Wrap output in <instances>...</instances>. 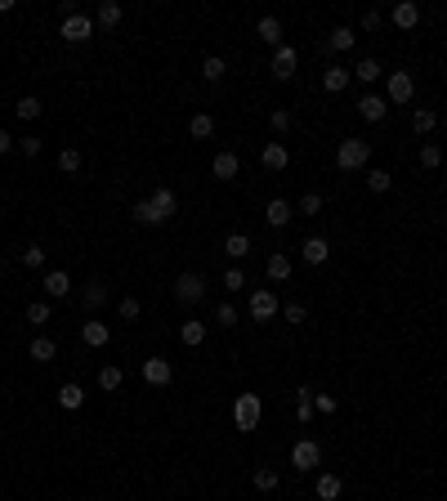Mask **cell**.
I'll return each instance as SVG.
<instances>
[{"label": "cell", "instance_id": "cell-18", "mask_svg": "<svg viewBox=\"0 0 447 501\" xmlns=\"http://www.w3.org/2000/svg\"><path fill=\"white\" fill-rule=\"evenodd\" d=\"M260 161H264V171H287L291 153H287L282 143H264V148H260Z\"/></svg>", "mask_w": 447, "mask_h": 501}, {"label": "cell", "instance_id": "cell-27", "mask_svg": "<svg viewBox=\"0 0 447 501\" xmlns=\"http://www.w3.org/2000/svg\"><path fill=\"white\" fill-rule=\"evenodd\" d=\"M295 421H300V425L313 421V390H309V385L295 390Z\"/></svg>", "mask_w": 447, "mask_h": 501}, {"label": "cell", "instance_id": "cell-36", "mask_svg": "<svg viewBox=\"0 0 447 501\" xmlns=\"http://www.w3.org/2000/svg\"><path fill=\"white\" fill-rule=\"evenodd\" d=\"M224 72H228V63H224L220 54H210V59H202V76L210 81V86H215V81H224Z\"/></svg>", "mask_w": 447, "mask_h": 501}, {"label": "cell", "instance_id": "cell-38", "mask_svg": "<svg viewBox=\"0 0 447 501\" xmlns=\"http://www.w3.org/2000/svg\"><path fill=\"white\" fill-rule=\"evenodd\" d=\"M58 171L63 175H76L81 171V148H63V153H58Z\"/></svg>", "mask_w": 447, "mask_h": 501}, {"label": "cell", "instance_id": "cell-44", "mask_svg": "<svg viewBox=\"0 0 447 501\" xmlns=\"http://www.w3.org/2000/svg\"><path fill=\"white\" fill-rule=\"evenodd\" d=\"M117 313H121V318H125V323H135V318H139V313H143V305H139V300H135V295H125V300H121V305H117Z\"/></svg>", "mask_w": 447, "mask_h": 501}, {"label": "cell", "instance_id": "cell-22", "mask_svg": "<svg viewBox=\"0 0 447 501\" xmlns=\"http://www.w3.org/2000/svg\"><path fill=\"white\" fill-rule=\"evenodd\" d=\"M313 492H318L322 501H336L344 492V479L340 475H318V483H313Z\"/></svg>", "mask_w": 447, "mask_h": 501}, {"label": "cell", "instance_id": "cell-6", "mask_svg": "<svg viewBox=\"0 0 447 501\" xmlns=\"http://www.w3.org/2000/svg\"><path fill=\"white\" fill-rule=\"evenodd\" d=\"M318 461H322L318 443H313V439H295V447H291V465H295V470H318Z\"/></svg>", "mask_w": 447, "mask_h": 501}, {"label": "cell", "instance_id": "cell-45", "mask_svg": "<svg viewBox=\"0 0 447 501\" xmlns=\"http://www.w3.org/2000/svg\"><path fill=\"white\" fill-rule=\"evenodd\" d=\"M269 121H273V130H277V135H287V130H291V112H287V108H273V116H269Z\"/></svg>", "mask_w": 447, "mask_h": 501}, {"label": "cell", "instance_id": "cell-9", "mask_svg": "<svg viewBox=\"0 0 447 501\" xmlns=\"http://www.w3.org/2000/svg\"><path fill=\"white\" fill-rule=\"evenodd\" d=\"M139 372H143V380H148V385H170V380H175V367H170V358H143V367H139Z\"/></svg>", "mask_w": 447, "mask_h": 501}, {"label": "cell", "instance_id": "cell-37", "mask_svg": "<svg viewBox=\"0 0 447 501\" xmlns=\"http://www.w3.org/2000/svg\"><path fill=\"white\" fill-rule=\"evenodd\" d=\"M434 126H438V112L434 108H421L416 116H411V130H416V135H429Z\"/></svg>", "mask_w": 447, "mask_h": 501}, {"label": "cell", "instance_id": "cell-43", "mask_svg": "<svg viewBox=\"0 0 447 501\" xmlns=\"http://www.w3.org/2000/svg\"><path fill=\"white\" fill-rule=\"evenodd\" d=\"M27 323H36V327L49 323V305H45V300H31V305H27Z\"/></svg>", "mask_w": 447, "mask_h": 501}, {"label": "cell", "instance_id": "cell-33", "mask_svg": "<svg viewBox=\"0 0 447 501\" xmlns=\"http://www.w3.org/2000/svg\"><path fill=\"white\" fill-rule=\"evenodd\" d=\"M354 27H331V36H327V49H354Z\"/></svg>", "mask_w": 447, "mask_h": 501}, {"label": "cell", "instance_id": "cell-17", "mask_svg": "<svg viewBox=\"0 0 447 501\" xmlns=\"http://www.w3.org/2000/svg\"><path fill=\"white\" fill-rule=\"evenodd\" d=\"M45 295H49V300L72 295V278L63 273V269H49V273H45Z\"/></svg>", "mask_w": 447, "mask_h": 501}, {"label": "cell", "instance_id": "cell-21", "mask_svg": "<svg viewBox=\"0 0 447 501\" xmlns=\"http://www.w3.org/2000/svg\"><path fill=\"white\" fill-rule=\"evenodd\" d=\"M255 31H260V41H264V45H273V49L282 45V23H277L273 14H264V19L255 23Z\"/></svg>", "mask_w": 447, "mask_h": 501}, {"label": "cell", "instance_id": "cell-29", "mask_svg": "<svg viewBox=\"0 0 447 501\" xmlns=\"http://www.w3.org/2000/svg\"><path fill=\"white\" fill-rule=\"evenodd\" d=\"M27 354L36 358V363H54V358H58V345L49 340V336H36V340H31V349H27Z\"/></svg>", "mask_w": 447, "mask_h": 501}, {"label": "cell", "instance_id": "cell-16", "mask_svg": "<svg viewBox=\"0 0 447 501\" xmlns=\"http://www.w3.org/2000/svg\"><path fill=\"white\" fill-rule=\"evenodd\" d=\"M349 76H354L349 68H340V63H331V68L322 72V90H327V94H344V86H349Z\"/></svg>", "mask_w": 447, "mask_h": 501}, {"label": "cell", "instance_id": "cell-25", "mask_svg": "<svg viewBox=\"0 0 447 501\" xmlns=\"http://www.w3.org/2000/svg\"><path fill=\"white\" fill-rule=\"evenodd\" d=\"M188 135H192V139H210V135H215V116H210V112H192V116H188Z\"/></svg>", "mask_w": 447, "mask_h": 501}, {"label": "cell", "instance_id": "cell-48", "mask_svg": "<svg viewBox=\"0 0 447 501\" xmlns=\"http://www.w3.org/2000/svg\"><path fill=\"white\" fill-rule=\"evenodd\" d=\"M224 287H228V291H242V287H246V273H242V269H228V273H224Z\"/></svg>", "mask_w": 447, "mask_h": 501}, {"label": "cell", "instance_id": "cell-8", "mask_svg": "<svg viewBox=\"0 0 447 501\" xmlns=\"http://www.w3.org/2000/svg\"><path fill=\"white\" fill-rule=\"evenodd\" d=\"M277 309H282V305H277V295H273L269 287H260V291L251 295V318H255V323H269V318H277Z\"/></svg>", "mask_w": 447, "mask_h": 501}, {"label": "cell", "instance_id": "cell-31", "mask_svg": "<svg viewBox=\"0 0 447 501\" xmlns=\"http://www.w3.org/2000/svg\"><path fill=\"white\" fill-rule=\"evenodd\" d=\"M179 340H184L188 349H197V345H202V340H206V323H197V318H188L184 327H179Z\"/></svg>", "mask_w": 447, "mask_h": 501}, {"label": "cell", "instance_id": "cell-41", "mask_svg": "<svg viewBox=\"0 0 447 501\" xmlns=\"http://www.w3.org/2000/svg\"><path fill=\"white\" fill-rule=\"evenodd\" d=\"M367 188L371 193H389L394 188V175L389 171H367Z\"/></svg>", "mask_w": 447, "mask_h": 501}, {"label": "cell", "instance_id": "cell-2", "mask_svg": "<svg viewBox=\"0 0 447 501\" xmlns=\"http://www.w3.org/2000/svg\"><path fill=\"white\" fill-rule=\"evenodd\" d=\"M58 36L63 41H68V45H86L90 36H94V19H90V14H68V19H63V27H58Z\"/></svg>", "mask_w": 447, "mask_h": 501}, {"label": "cell", "instance_id": "cell-7", "mask_svg": "<svg viewBox=\"0 0 447 501\" xmlns=\"http://www.w3.org/2000/svg\"><path fill=\"white\" fill-rule=\"evenodd\" d=\"M295 68H300V54H295V45H277V49H273V76H277V81H291Z\"/></svg>", "mask_w": 447, "mask_h": 501}, {"label": "cell", "instance_id": "cell-49", "mask_svg": "<svg viewBox=\"0 0 447 501\" xmlns=\"http://www.w3.org/2000/svg\"><path fill=\"white\" fill-rule=\"evenodd\" d=\"M19 148H23V157H41V148H45V143H41L36 135H27V139H19Z\"/></svg>", "mask_w": 447, "mask_h": 501}, {"label": "cell", "instance_id": "cell-14", "mask_svg": "<svg viewBox=\"0 0 447 501\" xmlns=\"http://www.w3.org/2000/svg\"><path fill=\"white\" fill-rule=\"evenodd\" d=\"M291 202H287V197H273V202L269 206H264V220H269V228H287L291 224Z\"/></svg>", "mask_w": 447, "mask_h": 501}, {"label": "cell", "instance_id": "cell-52", "mask_svg": "<svg viewBox=\"0 0 447 501\" xmlns=\"http://www.w3.org/2000/svg\"><path fill=\"white\" fill-rule=\"evenodd\" d=\"M380 23H385V14H380V9H367V14H362V27H367V31H376Z\"/></svg>", "mask_w": 447, "mask_h": 501}, {"label": "cell", "instance_id": "cell-13", "mask_svg": "<svg viewBox=\"0 0 447 501\" xmlns=\"http://www.w3.org/2000/svg\"><path fill=\"white\" fill-rule=\"evenodd\" d=\"M300 255H304V264H313V269H322V264L331 260V242H327V238H304Z\"/></svg>", "mask_w": 447, "mask_h": 501}, {"label": "cell", "instance_id": "cell-1", "mask_svg": "<svg viewBox=\"0 0 447 501\" xmlns=\"http://www.w3.org/2000/svg\"><path fill=\"white\" fill-rule=\"evenodd\" d=\"M367 157H371V143L358 139V135L340 139V148H336V166H340V171H362V166H367Z\"/></svg>", "mask_w": 447, "mask_h": 501}, {"label": "cell", "instance_id": "cell-3", "mask_svg": "<svg viewBox=\"0 0 447 501\" xmlns=\"http://www.w3.org/2000/svg\"><path fill=\"white\" fill-rule=\"evenodd\" d=\"M175 300L179 305H202L206 300V278L202 273H179L175 278Z\"/></svg>", "mask_w": 447, "mask_h": 501}, {"label": "cell", "instance_id": "cell-32", "mask_svg": "<svg viewBox=\"0 0 447 501\" xmlns=\"http://www.w3.org/2000/svg\"><path fill=\"white\" fill-rule=\"evenodd\" d=\"M264 269H269L273 282H287V278H291V260L282 255V250H277V255H269V264H264Z\"/></svg>", "mask_w": 447, "mask_h": 501}, {"label": "cell", "instance_id": "cell-4", "mask_svg": "<svg viewBox=\"0 0 447 501\" xmlns=\"http://www.w3.org/2000/svg\"><path fill=\"white\" fill-rule=\"evenodd\" d=\"M260 394H237V403H233V425L237 430H255L260 425Z\"/></svg>", "mask_w": 447, "mask_h": 501}, {"label": "cell", "instance_id": "cell-15", "mask_svg": "<svg viewBox=\"0 0 447 501\" xmlns=\"http://www.w3.org/2000/svg\"><path fill=\"white\" fill-rule=\"evenodd\" d=\"M81 300H86V309H103L108 300H112V287L103 278H94V282H86V291H81Z\"/></svg>", "mask_w": 447, "mask_h": 501}, {"label": "cell", "instance_id": "cell-46", "mask_svg": "<svg viewBox=\"0 0 447 501\" xmlns=\"http://www.w3.org/2000/svg\"><path fill=\"white\" fill-rule=\"evenodd\" d=\"M336 408H340V403H336V394H313V412H327V416H331Z\"/></svg>", "mask_w": 447, "mask_h": 501}, {"label": "cell", "instance_id": "cell-34", "mask_svg": "<svg viewBox=\"0 0 447 501\" xmlns=\"http://www.w3.org/2000/svg\"><path fill=\"white\" fill-rule=\"evenodd\" d=\"M14 112H19V116H23V121H36V116L45 112V103H41V98H36V94H23V98H19V108H14Z\"/></svg>", "mask_w": 447, "mask_h": 501}, {"label": "cell", "instance_id": "cell-5", "mask_svg": "<svg viewBox=\"0 0 447 501\" xmlns=\"http://www.w3.org/2000/svg\"><path fill=\"white\" fill-rule=\"evenodd\" d=\"M411 94H416V76H411V72H389L385 103H411Z\"/></svg>", "mask_w": 447, "mask_h": 501}, {"label": "cell", "instance_id": "cell-11", "mask_svg": "<svg viewBox=\"0 0 447 501\" xmlns=\"http://www.w3.org/2000/svg\"><path fill=\"white\" fill-rule=\"evenodd\" d=\"M210 171H215V179H237L242 175V157L237 153H228V148H224V153H215V161H210Z\"/></svg>", "mask_w": 447, "mask_h": 501}, {"label": "cell", "instance_id": "cell-53", "mask_svg": "<svg viewBox=\"0 0 447 501\" xmlns=\"http://www.w3.org/2000/svg\"><path fill=\"white\" fill-rule=\"evenodd\" d=\"M14 143H19V139H9V130H0V157H5V153H9Z\"/></svg>", "mask_w": 447, "mask_h": 501}, {"label": "cell", "instance_id": "cell-12", "mask_svg": "<svg viewBox=\"0 0 447 501\" xmlns=\"http://www.w3.org/2000/svg\"><path fill=\"white\" fill-rule=\"evenodd\" d=\"M385 112H389V103H385V94H362L358 98V116H362V121H385Z\"/></svg>", "mask_w": 447, "mask_h": 501}, {"label": "cell", "instance_id": "cell-28", "mask_svg": "<svg viewBox=\"0 0 447 501\" xmlns=\"http://www.w3.org/2000/svg\"><path fill=\"white\" fill-rule=\"evenodd\" d=\"M130 215H135V224H143V228H161V224H165L161 215L153 211V202H148V197H143V202H135V211H130Z\"/></svg>", "mask_w": 447, "mask_h": 501}, {"label": "cell", "instance_id": "cell-50", "mask_svg": "<svg viewBox=\"0 0 447 501\" xmlns=\"http://www.w3.org/2000/svg\"><path fill=\"white\" fill-rule=\"evenodd\" d=\"M215 323L233 327V323H237V309H233V305H220V309H215Z\"/></svg>", "mask_w": 447, "mask_h": 501}, {"label": "cell", "instance_id": "cell-20", "mask_svg": "<svg viewBox=\"0 0 447 501\" xmlns=\"http://www.w3.org/2000/svg\"><path fill=\"white\" fill-rule=\"evenodd\" d=\"M81 340H86L90 349H103L112 340V327L108 323H81Z\"/></svg>", "mask_w": 447, "mask_h": 501}, {"label": "cell", "instance_id": "cell-23", "mask_svg": "<svg viewBox=\"0 0 447 501\" xmlns=\"http://www.w3.org/2000/svg\"><path fill=\"white\" fill-rule=\"evenodd\" d=\"M121 14H125V9L117 5V0H103V5L94 9V27H117V23H121Z\"/></svg>", "mask_w": 447, "mask_h": 501}, {"label": "cell", "instance_id": "cell-24", "mask_svg": "<svg viewBox=\"0 0 447 501\" xmlns=\"http://www.w3.org/2000/svg\"><path fill=\"white\" fill-rule=\"evenodd\" d=\"M224 255L228 260H246V255H251V238H246V233H228V238H224Z\"/></svg>", "mask_w": 447, "mask_h": 501}, {"label": "cell", "instance_id": "cell-42", "mask_svg": "<svg viewBox=\"0 0 447 501\" xmlns=\"http://www.w3.org/2000/svg\"><path fill=\"white\" fill-rule=\"evenodd\" d=\"M255 488H260V492H277V470L260 465V470H255Z\"/></svg>", "mask_w": 447, "mask_h": 501}, {"label": "cell", "instance_id": "cell-35", "mask_svg": "<svg viewBox=\"0 0 447 501\" xmlns=\"http://www.w3.org/2000/svg\"><path fill=\"white\" fill-rule=\"evenodd\" d=\"M354 76L362 81V86H371V81H380L385 72H380V63L376 59H358V68H354Z\"/></svg>", "mask_w": 447, "mask_h": 501}, {"label": "cell", "instance_id": "cell-10", "mask_svg": "<svg viewBox=\"0 0 447 501\" xmlns=\"http://www.w3.org/2000/svg\"><path fill=\"white\" fill-rule=\"evenodd\" d=\"M389 23L399 27V31H411V27L421 23V5H411V0H399V5L389 9Z\"/></svg>", "mask_w": 447, "mask_h": 501}, {"label": "cell", "instance_id": "cell-26", "mask_svg": "<svg viewBox=\"0 0 447 501\" xmlns=\"http://www.w3.org/2000/svg\"><path fill=\"white\" fill-rule=\"evenodd\" d=\"M81 403H86V390H81L76 380H68V385L58 390V408H63V412H76Z\"/></svg>", "mask_w": 447, "mask_h": 501}, {"label": "cell", "instance_id": "cell-40", "mask_svg": "<svg viewBox=\"0 0 447 501\" xmlns=\"http://www.w3.org/2000/svg\"><path fill=\"white\" fill-rule=\"evenodd\" d=\"M421 166H425V171H438V166H443V148L438 143H421Z\"/></svg>", "mask_w": 447, "mask_h": 501}, {"label": "cell", "instance_id": "cell-39", "mask_svg": "<svg viewBox=\"0 0 447 501\" xmlns=\"http://www.w3.org/2000/svg\"><path fill=\"white\" fill-rule=\"evenodd\" d=\"M19 260L27 264V269H41V264H45V246H41V242H31V246H23V250H19Z\"/></svg>", "mask_w": 447, "mask_h": 501}, {"label": "cell", "instance_id": "cell-30", "mask_svg": "<svg viewBox=\"0 0 447 501\" xmlns=\"http://www.w3.org/2000/svg\"><path fill=\"white\" fill-rule=\"evenodd\" d=\"M121 385H125V372H121V367H112V363L98 367V390L112 394V390H121Z\"/></svg>", "mask_w": 447, "mask_h": 501}, {"label": "cell", "instance_id": "cell-47", "mask_svg": "<svg viewBox=\"0 0 447 501\" xmlns=\"http://www.w3.org/2000/svg\"><path fill=\"white\" fill-rule=\"evenodd\" d=\"M318 211H322V197L318 193H304L300 197V215H318Z\"/></svg>", "mask_w": 447, "mask_h": 501}, {"label": "cell", "instance_id": "cell-51", "mask_svg": "<svg viewBox=\"0 0 447 501\" xmlns=\"http://www.w3.org/2000/svg\"><path fill=\"white\" fill-rule=\"evenodd\" d=\"M282 313H287V323H304V318H309V309H304V305H295V300H291Z\"/></svg>", "mask_w": 447, "mask_h": 501}, {"label": "cell", "instance_id": "cell-19", "mask_svg": "<svg viewBox=\"0 0 447 501\" xmlns=\"http://www.w3.org/2000/svg\"><path fill=\"white\" fill-rule=\"evenodd\" d=\"M148 202H153V211L161 215V220H170V215L179 211V197H175V188H153V197H148Z\"/></svg>", "mask_w": 447, "mask_h": 501}]
</instances>
